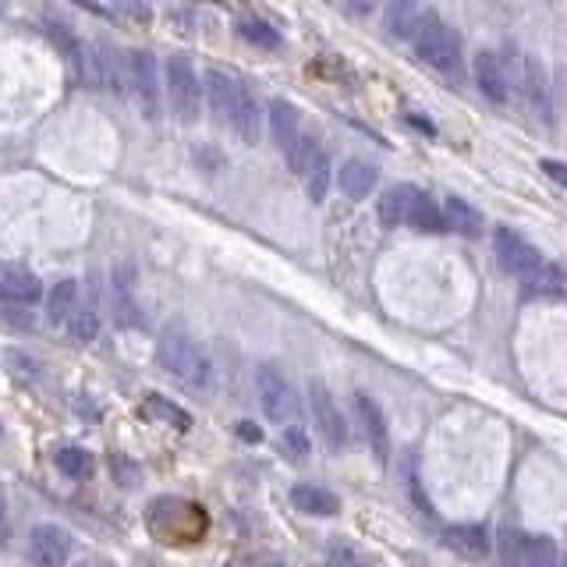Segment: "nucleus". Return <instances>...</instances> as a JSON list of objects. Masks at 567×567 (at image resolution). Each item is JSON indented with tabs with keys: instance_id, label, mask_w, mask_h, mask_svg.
<instances>
[{
	"instance_id": "6",
	"label": "nucleus",
	"mask_w": 567,
	"mask_h": 567,
	"mask_svg": "<svg viewBox=\"0 0 567 567\" xmlns=\"http://www.w3.org/2000/svg\"><path fill=\"white\" fill-rule=\"evenodd\" d=\"M128 75V93H132L135 107L146 121L160 117V82H156V57L146 50H132L125 61Z\"/></svg>"
},
{
	"instance_id": "33",
	"label": "nucleus",
	"mask_w": 567,
	"mask_h": 567,
	"mask_svg": "<svg viewBox=\"0 0 567 567\" xmlns=\"http://www.w3.org/2000/svg\"><path fill=\"white\" fill-rule=\"evenodd\" d=\"M284 454H288V458H295V461H305L312 454V443H309V436H305L302 426L284 429Z\"/></svg>"
},
{
	"instance_id": "16",
	"label": "nucleus",
	"mask_w": 567,
	"mask_h": 567,
	"mask_svg": "<svg viewBox=\"0 0 567 567\" xmlns=\"http://www.w3.org/2000/svg\"><path fill=\"white\" fill-rule=\"evenodd\" d=\"M291 504L302 514H312V518H330V514L341 511V500L337 493H330L327 486H316V482H302L291 490Z\"/></svg>"
},
{
	"instance_id": "12",
	"label": "nucleus",
	"mask_w": 567,
	"mask_h": 567,
	"mask_svg": "<svg viewBox=\"0 0 567 567\" xmlns=\"http://www.w3.org/2000/svg\"><path fill=\"white\" fill-rule=\"evenodd\" d=\"M472 71H475V86L482 89L486 100H493V103L511 100V78H507L504 61H500L493 50H479V54H475Z\"/></svg>"
},
{
	"instance_id": "27",
	"label": "nucleus",
	"mask_w": 567,
	"mask_h": 567,
	"mask_svg": "<svg viewBox=\"0 0 567 567\" xmlns=\"http://www.w3.org/2000/svg\"><path fill=\"white\" fill-rule=\"evenodd\" d=\"M57 468H61L68 479H86V475H93V454L82 451V447H64V451L57 454Z\"/></svg>"
},
{
	"instance_id": "25",
	"label": "nucleus",
	"mask_w": 567,
	"mask_h": 567,
	"mask_svg": "<svg viewBox=\"0 0 567 567\" xmlns=\"http://www.w3.org/2000/svg\"><path fill=\"white\" fill-rule=\"evenodd\" d=\"M525 567H564V557L550 536H529L525 539Z\"/></svg>"
},
{
	"instance_id": "20",
	"label": "nucleus",
	"mask_w": 567,
	"mask_h": 567,
	"mask_svg": "<svg viewBox=\"0 0 567 567\" xmlns=\"http://www.w3.org/2000/svg\"><path fill=\"white\" fill-rule=\"evenodd\" d=\"M443 220H447L451 231L468 234V238H475V234L482 231V213L475 210L472 202L461 199V195H447V202H443Z\"/></svg>"
},
{
	"instance_id": "10",
	"label": "nucleus",
	"mask_w": 567,
	"mask_h": 567,
	"mask_svg": "<svg viewBox=\"0 0 567 567\" xmlns=\"http://www.w3.org/2000/svg\"><path fill=\"white\" fill-rule=\"evenodd\" d=\"M355 419H358V429H362V436H366L369 451H373V458L380 461V465H387V458H390L387 415H383L380 404H376L369 394H362V390L355 394Z\"/></svg>"
},
{
	"instance_id": "31",
	"label": "nucleus",
	"mask_w": 567,
	"mask_h": 567,
	"mask_svg": "<svg viewBox=\"0 0 567 567\" xmlns=\"http://www.w3.org/2000/svg\"><path fill=\"white\" fill-rule=\"evenodd\" d=\"M327 560L330 567H366V557L358 553V546H351L348 539H334L327 546Z\"/></svg>"
},
{
	"instance_id": "21",
	"label": "nucleus",
	"mask_w": 567,
	"mask_h": 567,
	"mask_svg": "<svg viewBox=\"0 0 567 567\" xmlns=\"http://www.w3.org/2000/svg\"><path fill=\"white\" fill-rule=\"evenodd\" d=\"M82 309L78 305V280H61V284H54V291H50L47 298V316L54 327H68V319L75 316V312Z\"/></svg>"
},
{
	"instance_id": "19",
	"label": "nucleus",
	"mask_w": 567,
	"mask_h": 567,
	"mask_svg": "<svg viewBox=\"0 0 567 567\" xmlns=\"http://www.w3.org/2000/svg\"><path fill=\"white\" fill-rule=\"evenodd\" d=\"M376 181H380V171H376L373 164H366V160H348V164L337 171V185H341V192L348 195V199H366L376 188Z\"/></svg>"
},
{
	"instance_id": "11",
	"label": "nucleus",
	"mask_w": 567,
	"mask_h": 567,
	"mask_svg": "<svg viewBox=\"0 0 567 567\" xmlns=\"http://www.w3.org/2000/svg\"><path fill=\"white\" fill-rule=\"evenodd\" d=\"M29 560L36 567H64L71 560V536L61 525H36L29 536Z\"/></svg>"
},
{
	"instance_id": "29",
	"label": "nucleus",
	"mask_w": 567,
	"mask_h": 567,
	"mask_svg": "<svg viewBox=\"0 0 567 567\" xmlns=\"http://www.w3.org/2000/svg\"><path fill=\"white\" fill-rule=\"evenodd\" d=\"M238 32H241V39H249V43H256V47H263V50L280 47V32L273 29L270 22H259V18H245V22L238 25Z\"/></svg>"
},
{
	"instance_id": "23",
	"label": "nucleus",
	"mask_w": 567,
	"mask_h": 567,
	"mask_svg": "<svg viewBox=\"0 0 567 567\" xmlns=\"http://www.w3.org/2000/svg\"><path fill=\"white\" fill-rule=\"evenodd\" d=\"M412 195H415V185H394V188L383 192V199H380L383 227H404V220H408V206H412Z\"/></svg>"
},
{
	"instance_id": "18",
	"label": "nucleus",
	"mask_w": 567,
	"mask_h": 567,
	"mask_svg": "<svg viewBox=\"0 0 567 567\" xmlns=\"http://www.w3.org/2000/svg\"><path fill=\"white\" fill-rule=\"evenodd\" d=\"M408 227H415V231L422 234H440L447 231V220H443V210L436 206V199L429 192H422V188H415L412 195V206H408V220H404Z\"/></svg>"
},
{
	"instance_id": "14",
	"label": "nucleus",
	"mask_w": 567,
	"mask_h": 567,
	"mask_svg": "<svg viewBox=\"0 0 567 567\" xmlns=\"http://www.w3.org/2000/svg\"><path fill=\"white\" fill-rule=\"evenodd\" d=\"M270 135L277 142V149L284 156L295 153V146L302 142V125H298V110L288 100L270 103Z\"/></svg>"
},
{
	"instance_id": "32",
	"label": "nucleus",
	"mask_w": 567,
	"mask_h": 567,
	"mask_svg": "<svg viewBox=\"0 0 567 567\" xmlns=\"http://www.w3.org/2000/svg\"><path fill=\"white\" fill-rule=\"evenodd\" d=\"M500 553H504V567H525V539L518 532H500Z\"/></svg>"
},
{
	"instance_id": "5",
	"label": "nucleus",
	"mask_w": 567,
	"mask_h": 567,
	"mask_svg": "<svg viewBox=\"0 0 567 567\" xmlns=\"http://www.w3.org/2000/svg\"><path fill=\"white\" fill-rule=\"evenodd\" d=\"M167 100H171V110L178 114V121L185 125H195L202 114V86L199 75H195L192 61L185 54L167 57Z\"/></svg>"
},
{
	"instance_id": "2",
	"label": "nucleus",
	"mask_w": 567,
	"mask_h": 567,
	"mask_svg": "<svg viewBox=\"0 0 567 567\" xmlns=\"http://www.w3.org/2000/svg\"><path fill=\"white\" fill-rule=\"evenodd\" d=\"M156 358L167 369V376H174L178 383H185L188 390H213V362L210 355L199 348V341L185 334V330H164L160 344H156Z\"/></svg>"
},
{
	"instance_id": "34",
	"label": "nucleus",
	"mask_w": 567,
	"mask_h": 567,
	"mask_svg": "<svg viewBox=\"0 0 567 567\" xmlns=\"http://www.w3.org/2000/svg\"><path fill=\"white\" fill-rule=\"evenodd\" d=\"M543 171L550 181H557V185L567 188V164H560V160H543Z\"/></svg>"
},
{
	"instance_id": "30",
	"label": "nucleus",
	"mask_w": 567,
	"mask_h": 567,
	"mask_svg": "<svg viewBox=\"0 0 567 567\" xmlns=\"http://www.w3.org/2000/svg\"><path fill=\"white\" fill-rule=\"evenodd\" d=\"M419 11L412 8V4H394V8H387V25L394 36H415V29H419Z\"/></svg>"
},
{
	"instance_id": "26",
	"label": "nucleus",
	"mask_w": 567,
	"mask_h": 567,
	"mask_svg": "<svg viewBox=\"0 0 567 567\" xmlns=\"http://www.w3.org/2000/svg\"><path fill=\"white\" fill-rule=\"evenodd\" d=\"M302 181H305V192H309L312 202L327 199V192H330V156L327 153L319 156L316 164H312L309 171L302 174Z\"/></svg>"
},
{
	"instance_id": "24",
	"label": "nucleus",
	"mask_w": 567,
	"mask_h": 567,
	"mask_svg": "<svg viewBox=\"0 0 567 567\" xmlns=\"http://www.w3.org/2000/svg\"><path fill=\"white\" fill-rule=\"evenodd\" d=\"M521 291L529 298H543V295H564V273L553 263H543L532 277L521 280Z\"/></svg>"
},
{
	"instance_id": "4",
	"label": "nucleus",
	"mask_w": 567,
	"mask_h": 567,
	"mask_svg": "<svg viewBox=\"0 0 567 567\" xmlns=\"http://www.w3.org/2000/svg\"><path fill=\"white\" fill-rule=\"evenodd\" d=\"M415 54L436 71H458L461 68V39L451 25L443 22L440 15L426 11L419 18V29H415Z\"/></svg>"
},
{
	"instance_id": "15",
	"label": "nucleus",
	"mask_w": 567,
	"mask_h": 567,
	"mask_svg": "<svg viewBox=\"0 0 567 567\" xmlns=\"http://www.w3.org/2000/svg\"><path fill=\"white\" fill-rule=\"evenodd\" d=\"M443 543L451 546L454 553L468 560H482L490 553V532L482 529V525H447L443 529Z\"/></svg>"
},
{
	"instance_id": "3",
	"label": "nucleus",
	"mask_w": 567,
	"mask_h": 567,
	"mask_svg": "<svg viewBox=\"0 0 567 567\" xmlns=\"http://www.w3.org/2000/svg\"><path fill=\"white\" fill-rule=\"evenodd\" d=\"M146 525L156 539L164 543H195L206 532V511H199L195 504L178 497H160L153 500V507L146 511Z\"/></svg>"
},
{
	"instance_id": "36",
	"label": "nucleus",
	"mask_w": 567,
	"mask_h": 567,
	"mask_svg": "<svg viewBox=\"0 0 567 567\" xmlns=\"http://www.w3.org/2000/svg\"><path fill=\"white\" fill-rule=\"evenodd\" d=\"M245 440H259V429H252V422H241V429H238Z\"/></svg>"
},
{
	"instance_id": "17",
	"label": "nucleus",
	"mask_w": 567,
	"mask_h": 567,
	"mask_svg": "<svg viewBox=\"0 0 567 567\" xmlns=\"http://www.w3.org/2000/svg\"><path fill=\"white\" fill-rule=\"evenodd\" d=\"M39 295H43V288H39V280L29 270H22V266H0V298L29 305Z\"/></svg>"
},
{
	"instance_id": "37",
	"label": "nucleus",
	"mask_w": 567,
	"mask_h": 567,
	"mask_svg": "<svg viewBox=\"0 0 567 567\" xmlns=\"http://www.w3.org/2000/svg\"><path fill=\"white\" fill-rule=\"evenodd\" d=\"M82 567H93V564H82Z\"/></svg>"
},
{
	"instance_id": "9",
	"label": "nucleus",
	"mask_w": 567,
	"mask_h": 567,
	"mask_svg": "<svg viewBox=\"0 0 567 567\" xmlns=\"http://www.w3.org/2000/svg\"><path fill=\"white\" fill-rule=\"evenodd\" d=\"M309 404H312V419H316L319 426V436L327 440V447L330 451H344L351 443V429H348L344 412L337 408L334 394L327 390V383H319V380L309 383Z\"/></svg>"
},
{
	"instance_id": "35",
	"label": "nucleus",
	"mask_w": 567,
	"mask_h": 567,
	"mask_svg": "<svg viewBox=\"0 0 567 567\" xmlns=\"http://www.w3.org/2000/svg\"><path fill=\"white\" fill-rule=\"evenodd\" d=\"M11 539V521H8V500L0 493V546H8Z\"/></svg>"
},
{
	"instance_id": "22",
	"label": "nucleus",
	"mask_w": 567,
	"mask_h": 567,
	"mask_svg": "<svg viewBox=\"0 0 567 567\" xmlns=\"http://www.w3.org/2000/svg\"><path fill=\"white\" fill-rule=\"evenodd\" d=\"M146 419H153V422H164V426H171V429H192V415L185 412V408H178L174 401H167V397H160V394H153V397H146L142 401V408H139Z\"/></svg>"
},
{
	"instance_id": "8",
	"label": "nucleus",
	"mask_w": 567,
	"mask_h": 567,
	"mask_svg": "<svg viewBox=\"0 0 567 567\" xmlns=\"http://www.w3.org/2000/svg\"><path fill=\"white\" fill-rule=\"evenodd\" d=\"M493 249H497V263L518 280L532 277V273L546 263L543 252H539L525 234L514 231V227H497V234H493Z\"/></svg>"
},
{
	"instance_id": "1",
	"label": "nucleus",
	"mask_w": 567,
	"mask_h": 567,
	"mask_svg": "<svg viewBox=\"0 0 567 567\" xmlns=\"http://www.w3.org/2000/svg\"><path fill=\"white\" fill-rule=\"evenodd\" d=\"M206 96H210V107L220 125L231 128L249 146L259 142V121H263L259 117V103L238 75H231L224 68H210L206 71Z\"/></svg>"
},
{
	"instance_id": "7",
	"label": "nucleus",
	"mask_w": 567,
	"mask_h": 567,
	"mask_svg": "<svg viewBox=\"0 0 567 567\" xmlns=\"http://www.w3.org/2000/svg\"><path fill=\"white\" fill-rule=\"evenodd\" d=\"M256 390H259V404H263V412L270 422H295L298 419V394L288 383V376L280 373L277 366H259Z\"/></svg>"
},
{
	"instance_id": "28",
	"label": "nucleus",
	"mask_w": 567,
	"mask_h": 567,
	"mask_svg": "<svg viewBox=\"0 0 567 567\" xmlns=\"http://www.w3.org/2000/svg\"><path fill=\"white\" fill-rule=\"evenodd\" d=\"M68 337L75 344H89V341H96V334H100V316H96L93 309H78L75 316L68 319Z\"/></svg>"
},
{
	"instance_id": "13",
	"label": "nucleus",
	"mask_w": 567,
	"mask_h": 567,
	"mask_svg": "<svg viewBox=\"0 0 567 567\" xmlns=\"http://www.w3.org/2000/svg\"><path fill=\"white\" fill-rule=\"evenodd\" d=\"M521 75H525V96H529V107L539 114V121H550L553 117V89H550V75H546L543 61H539V57H525Z\"/></svg>"
}]
</instances>
